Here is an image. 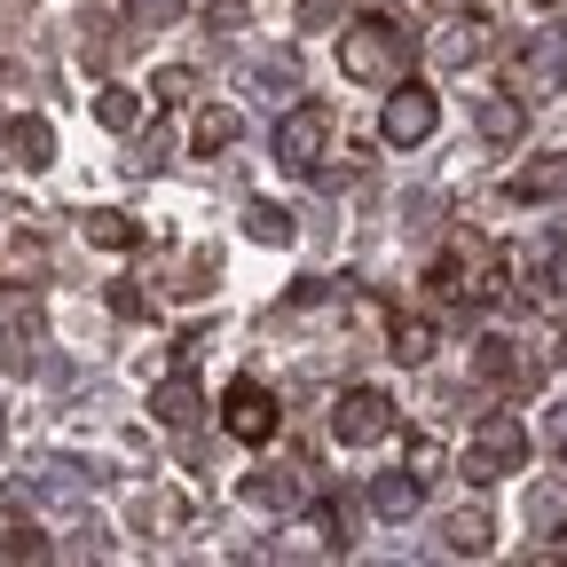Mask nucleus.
Wrapping results in <instances>:
<instances>
[{
	"mask_svg": "<svg viewBox=\"0 0 567 567\" xmlns=\"http://www.w3.org/2000/svg\"><path fill=\"white\" fill-rule=\"evenodd\" d=\"M536 9H567V0H536Z\"/></svg>",
	"mask_w": 567,
	"mask_h": 567,
	"instance_id": "72a5a7b5",
	"label": "nucleus"
},
{
	"mask_svg": "<svg viewBox=\"0 0 567 567\" xmlns=\"http://www.w3.org/2000/svg\"><path fill=\"white\" fill-rule=\"evenodd\" d=\"M174 17H182V0H126V24L134 32H166Z\"/></svg>",
	"mask_w": 567,
	"mask_h": 567,
	"instance_id": "b1692460",
	"label": "nucleus"
},
{
	"mask_svg": "<svg viewBox=\"0 0 567 567\" xmlns=\"http://www.w3.org/2000/svg\"><path fill=\"white\" fill-rule=\"evenodd\" d=\"M434 213H442V197H410L402 221H410V229H434Z\"/></svg>",
	"mask_w": 567,
	"mask_h": 567,
	"instance_id": "7c9ffc66",
	"label": "nucleus"
},
{
	"mask_svg": "<svg viewBox=\"0 0 567 567\" xmlns=\"http://www.w3.org/2000/svg\"><path fill=\"white\" fill-rule=\"evenodd\" d=\"M245 496H252L260 513H292V505H300V473L268 465V473H252V481H245Z\"/></svg>",
	"mask_w": 567,
	"mask_h": 567,
	"instance_id": "dca6fc26",
	"label": "nucleus"
},
{
	"mask_svg": "<svg viewBox=\"0 0 567 567\" xmlns=\"http://www.w3.org/2000/svg\"><path fill=\"white\" fill-rule=\"evenodd\" d=\"M528 528L551 544V536H567V481H544L536 496H528Z\"/></svg>",
	"mask_w": 567,
	"mask_h": 567,
	"instance_id": "6ab92c4d",
	"label": "nucleus"
},
{
	"mask_svg": "<svg viewBox=\"0 0 567 567\" xmlns=\"http://www.w3.org/2000/svg\"><path fill=\"white\" fill-rule=\"evenodd\" d=\"M473 371H481V379H496V386H536V379H544V363H536V354H520L505 331L473 339Z\"/></svg>",
	"mask_w": 567,
	"mask_h": 567,
	"instance_id": "0eeeda50",
	"label": "nucleus"
},
{
	"mask_svg": "<svg viewBox=\"0 0 567 567\" xmlns=\"http://www.w3.org/2000/svg\"><path fill=\"white\" fill-rule=\"evenodd\" d=\"M111 48H118L111 17H95V9H87V17H80V55H87V63H111Z\"/></svg>",
	"mask_w": 567,
	"mask_h": 567,
	"instance_id": "5701e85b",
	"label": "nucleus"
},
{
	"mask_svg": "<svg viewBox=\"0 0 567 567\" xmlns=\"http://www.w3.org/2000/svg\"><path fill=\"white\" fill-rule=\"evenodd\" d=\"M151 410H158V425H197V410H205V394H197V379L189 371H174L158 394H151Z\"/></svg>",
	"mask_w": 567,
	"mask_h": 567,
	"instance_id": "4468645a",
	"label": "nucleus"
},
{
	"mask_svg": "<svg viewBox=\"0 0 567 567\" xmlns=\"http://www.w3.org/2000/svg\"><path fill=\"white\" fill-rule=\"evenodd\" d=\"M386 354H394V363H425V354H434V323H425V316H402L394 339H386Z\"/></svg>",
	"mask_w": 567,
	"mask_h": 567,
	"instance_id": "4be33fe9",
	"label": "nucleus"
},
{
	"mask_svg": "<svg viewBox=\"0 0 567 567\" xmlns=\"http://www.w3.org/2000/svg\"><path fill=\"white\" fill-rule=\"evenodd\" d=\"M245 237H252V245H292V237H300V221H292L284 205L252 197V205H245Z\"/></svg>",
	"mask_w": 567,
	"mask_h": 567,
	"instance_id": "f3484780",
	"label": "nucleus"
},
{
	"mask_svg": "<svg viewBox=\"0 0 567 567\" xmlns=\"http://www.w3.org/2000/svg\"><path fill=\"white\" fill-rule=\"evenodd\" d=\"M252 87H260L268 103H284V111H292V95H300V55H284V48L252 55Z\"/></svg>",
	"mask_w": 567,
	"mask_h": 567,
	"instance_id": "9b49d317",
	"label": "nucleus"
},
{
	"mask_svg": "<svg viewBox=\"0 0 567 567\" xmlns=\"http://www.w3.org/2000/svg\"><path fill=\"white\" fill-rule=\"evenodd\" d=\"M442 126V95L434 87H417V80H394V95H386V118H379V134L394 142V151H417L425 134Z\"/></svg>",
	"mask_w": 567,
	"mask_h": 567,
	"instance_id": "39448f33",
	"label": "nucleus"
},
{
	"mask_svg": "<svg viewBox=\"0 0 567 567\" xmlns=\"http://www.w3.org/2000/svg\"><path fill=\"white\" fill-rule=\"evenodd\" d=\"M488 544H496V520H488L481 505H473V513H450V520H442V551H450V559H481Z\"/></svg>",
	"mask_w": 567,
	"mask_h": 567,
	"instance_id": "9d476101",
	"label": "nucleus"
},
{
	"mask_svg": "<svg viewBox=\"0 0 567 567\" xmlns=\"http://www.w3.org/2000/svg\"><path fill=\"white\" fill-rule=\"evenodd\" d=\"M276 425H284V417H276V394H268L260 379H237V386L221 394V434H229V442H252V450H260V442H276Z\"/></svg>",
	"mask_w": 567,
	"mask_h": 567,
	"instance_id": "423d86ee",
	"label": "nucleus"
},
{
	"mask_svg": "<svg viewBox=\"0 0 567 567\" xmlns=\"http://www.w3.org/2000/svg\"><path fill=\"white\" fill-rule=\"evenodd\" d=\"M347 17V0H300V32H331Z\"/></svg>",
	"mask_w": 567,
	"mask_h": 567,
	"instance_id": "bb28decb",
	"label": "nucleus"
},
{
	"mask_svg": "<svg viewBox=\"0 0 567 567\" xmlns=\"http://www.w3.org/2000/svg\"><path fill=\"white\" fill-rule=\"evenodd\" d=\"M528 465V425L513 410H488L473 425V442H465V481H505Z\"/></svg>",
	"mask_w": 567,
	"mask_h": 567,
	"instance_id": "f03ea898",
	"label": "nucleus"
},
{
	"mask_svg": "<svg viewBox=\"0 0 567 567\" xmlns=\"http://www.w3.org/2000/svg\"><path fill=\"white\" fill-rule=\"evenodd\" d=\"M80 237L103 245V252H134V245H142V221H134V213H118V205H95L87 221H80Z\"/></svg>",
	"mask_w": 567,
	"mask_h": 567,
	"instance_id": "f8f14e48",
	"label": "nucleus"
},
{
	"mask_svg": "<svg viewBox=\"0 0 567 567\" xmlns=\"http://www.w3.org/2000/svg\"><path fill=\"white\" fill-rule=\"evenodd\" d=\"M245 9H252V0H205V17H213V32H221V24H245Z\"/></svg>",
	"mask_w": 567,
	"mask_h": 567,
	"instance_id": "c756f323",
	"label": "nucleus"
},
{
	"mask_svg": "<svg viewBox=\"0 0 567 567\" xmlns=\"http://www.w3.org/2000/svg\"><path fill=\"white\" fill-rule=\"evenodd\" d=\"M323 300H331V276H300L292 284V308H323Z\"/></svg>",
	"mask_w": 567,
	"mask_h": 567,
	"instance_id": "cd10ccee",
	"label": "nucleus"
},
{
	"mask_svg": "<svg viewBox=\"0 0 567 567\" xmlns=\"http://www.w3.org/2000/svg\"><path fill=\"white\" fill-rule=\"evenodd\" d=\"M237 134H245V126H237V111H221V103H213V111H197V134H189V142H197V158H221Z\"/></svg>",
	"mask_w": 567,
	"mask_h": 567,
	"instance_id": "aec40b11",
	"label": "nucleus"
},
{
	"mask_svg": "<svg viewBox=\"0 0 567 567\" xmlns=\"http://www.w3.org/2000/svg\"><path fill=\"white\" fill-rule=\"evenodd\" d=\"M551 450H559V457H567V402H559V410H551Z\"/></svg>",
	"mask_w": 567,
	"mask_h": 567,
	"instance_id": "473e14b6",
	"label": "nucleus"
},
{
	"mask_svg": "<svg viewBox=\"0 0 567 567\" xmlns=\"http://www.w3.org/2000/svg\"><path fill=\"white\" fill-rule=\"evenodd\" d=\"M505 189H513V205H559V197H567V151H536V158H520Z\"/></svg>",
	"mask_w": 567,
	"mask_h": 567,
	"instance_id": "6e6552de",
	"label": "nucleus"
},
{
	"mask_svg": "<svg viewBox=\"0 0 567 567\" xmlns=\"http://www.w3.org/2000/svg\"><path fill=\"white\" fill-rule=\"evenodd\" d=\"M331 434H339L347 450L386 442V434H394V394H379V386H347V394L331 402Z\"/></svg>",
	"mask_w": 567,
	"mask_h": 567,
	"instance_id": "20e7f679",
	"label": "nucleus"
},
{
	"mask_svg": "<svg viewBox=\"0 0 567 567\" xmlns=\"http://www.w3.org/2000/svg\"><path fill=\"white\" fill-rule=\"evenodd\" d=\"M473 126H481V142H520V126H528V103H520V95H481Z\"/></svg>",
	"mask_w": 567,
	"mask_h": 567,
	"instance_id": "ddd939ff",
	"label": "nucleus"
},
{
	"mask_svg": "<svg viewBox=\"0 0 567 567\" xmlns=\"http://www.w3.org/2000/svg\"><path fill=\"white\" fill-rule=\"evenodd\" d=\"M481 48H488V24H465V17H457V24L434 32V55H442V63H473Z\"/></svg>",
	"mask_w": 567,
	"mask_h": 567,
	"instance_id": "412c9836",
	"label": "nucleus"
},
{
	"mask_svg": "<svg viewBox=\"0 0 567 567\" xmlns=\"http://www.w3.org/2000/svg\"><path fill=\"white\" fill-rule=\"evenodd\" d=\"M95 118H103L111 134H134V126H142V95H134L126 80H103V87H95Z\"/></svg>",
	"mask_w": 567,
	"mask_h": 567,
	"instance_id": "2eb2a0df",
	"label": "nucleus"
},
{
	"mask_svg": "<svg viewBox=\"0 0 567 567\" xmlns=\"http://www.w3.org/2000/svg\"><path fill=\"white\" fill-rule=\"evenodd\" d=\"M0 559H48V536L40 528H0Z\"/></svg>",
	"mask_w": 567,
	"mask_h": 567,
	"instance_id": "393cba45",
	"label": "nucleus"
},
{
	"mask_svg": "<svg viewBox=\"0 0 567 567\" xmlns=\"http://www.w3.org/2000/svg\"><path fill=\"white\" fill-rule=\"evenodd\" d=\"M559 363H567V339H559Z\"/></svg>",
	"mask_w": 567,
	"mask_h": 567,
	"instance_id": "f704fd0d",
	"label": "nucleus"
},
{
	"mask_svg": "<svg viewBox=\"0 0 567 567\" xmlns=\"http://www.w3.org/2000/svg\"><path fill=\"white\" fill-rule=\"evenodd\" d=\"M434 465H442V442L417 434V442H410V473H434Z\"/></svg>",
	"mask_w": 567,
	"mask_h": 567,
	"instance_id": "c85d7f7f",
	"label": "nucleus"
},
{
	"mask_svg": "<svg viewBox=\"0 0 567 567\" xmlns=\"http://www.w3.org/2000/svg\"><path fill=\"white\" fill-rule=\"evenodd\" d=\"M9 151H17V166L40 174V166L55 158V126H48V118H17V126H9Z\"/></svg>",
	"mask_w": 567,
	"mask_h": 567,
	"instance_id": "a211bd4d",
	"label": "nucleus"
},
{
	"mask_svg": "<svg viewBox=\"0 0 567 567\" xmlns=\"http://www.w3.org/2000/svg\"><path fill=\"white\" fill-rule=\"evenodd\" d=\"M323 151H331V111L323 103H292L276 118V166L284 174H323Z\"/></svg>",
	"mask_w": 567,
	"mask_h": 567,
	"instance_id": "7ed1b4c3",
	"label": "nucleus"
},
{
	"mask_svg": "<svg viewBox=\"0 0 567 567\" xmlns=\"http://www.w3.org/2000/svg\"><path fill=\"white\" fill-rule=\"evenodd\" d=\"M417 505H425V473L402 465V473H379V481H371V513H379V520H410Z\"/></svg>",
	"mask_w": 567,
	"mask_h": 567,
	"instance_id": "1a4fd4ad",
	"label": "nucleus"
},
{
	"mask_svg": "<svg viewBox=\"0 0 567 567\" xmlns=\"http://www.w3.org/2000/svg\"><path fill=\"white\" fill-rule=\"evenodd\" d=\"M544 284H551V292L567 300V245H551V260H544Z\"/></svg>",
	"mask_w": 567,
	"mask_h": 567,
	"instance_id": "2f4dec72",
	"label": "nucleus"
},
{
	"mask_svg": "<svg viewBox=\"0 0 567 567\" xmlns=\"http://www.w3.org/2000/svg\"><path fill=\"white\" fill-rule=\"evenodd\" d=\"M339 71L354 87H394L410 80V32L394 17H347L339 32Z\"/></svg>",
	"mask_w": 567,
	"mask_h": 567,
	"instance_id": "f257e3e1",
	"label": "nucleus"
},
{
	"mask_svg": "<svg viewBox=\"0 0 567 567\" xmlns=\"http://www.w3.org/2000/svg\"><path fill=\"white\" fill-rule=\"evenodd\" d=\"M151 95H158V103H189V95H197V71H189V63L158 71V87H151Z\"/></svg>",
	"mask_w": 567,
	"mask_h": 567,
	"instance_id": "a878e982",
	"label": "nucleus"
}]
</instances>
